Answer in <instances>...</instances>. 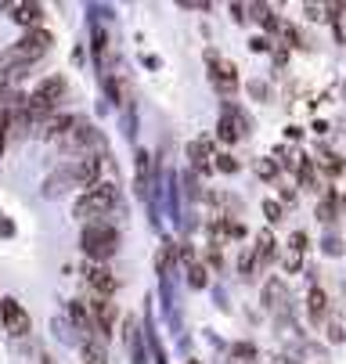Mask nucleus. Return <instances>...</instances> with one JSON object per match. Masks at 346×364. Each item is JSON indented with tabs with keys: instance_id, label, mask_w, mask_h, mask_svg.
Listing matches in <instances>:
<instances>
[{
	"instance_id": "393cba45",
	"label": "nucleus",
	"mask_w": 346,
	"mask_h": 364,
	"mask_svg": "<svg viewBox=\"0 0 346 364\" xmlns=\"http://www.w3.org/2000/svg\"><path fill=\"white\" fill-rule=\"evenodd\" d=\"M40 364H51V360H47V357H43V360H40Z\"/></svg>"
},
{
	"instance_id": "aec40b11",
	"label": "nucleus",
	"mask_w": 346,
	"mask_h": 364,
	"mask_svg": "<svg viewBox=\"0 0 346 364\" xmlns=\"http://www.w3.org/2000/svg\"><path fill=\"white\" fill-rule=\"evenodd\" d=\"M191 155H195V163H202L206 155H210V141H195L191 144Z\"/></svg>"
},
{
	"instance_id": "412c9836",
	"label": "nucleus",
	"mask_w": 346,
	"mask_h": 364,
	"mask_svg": "<svg viewBox=\"0 0 346 364\" xmlns=\"http://www.w3.org/2000/svg\"><path fill=\"white\" fill-rule=\"evenodd\" d=\"M264 213H267L271 224H278V220H281V205H278V202H264Z\"/></svg>"
},
{
	"instance_id": "f8f14e48",
	"label": "nucleus",
	"mask_w": 346,
	"mask_h": 364,
	"mask_svg": "<svg viewBox=\"0 0 346 364\" xmlns=\"http://www.w3.org/2000/svg\"><path fill=\"white\" fill-rule=\"evenodd\" d=\"M8 11H11V18L18 22V26H36V22H43V8L40 4H4Z\"/></svg>"
},
{
	"instance_id": "0eeeda50",
	"label": "nucleus",
	"mask_w": 346,
	"mask_h": 364,
	"mask_svg": "<svg viewBox=\"0 0 346 364\" xmlns=\"http://www.w3.org/2000/svg\"><path fill=\"white\" fill-rule=\"evenodd\" d=\"M87 285L102 296V299H109V296L119 289V278H116L105 264H90V267H87Z\"/></svg>"
},
{
	"instance_id": "423d86ee",
	"label": "nucleus",
	"mask_w": 346,
	"mask_h": 364,
	"mask_svg": "<svg viewBox=\"0 0 346 364\" xmlns=\"http://www.w3.org/2000/svg\"><path fill=\"white\" fill-rule=\"evenodd\" d=\"M210 80H213V87L224 90V94H234V90H238V73H234V65L224 62V58H217L213 50H210Z\"/></svg>"
},
{
	"instance_id": "4468645a",
	"label": "nucleus",
	"mask_w": 346,
	"mask_h": 364,
	"mask_svg": "<svg viewBox=\"0 0 346 364\" xmlns=\"http://www.w3.org/2000/svg\"><path fill=\"white\" fill-rule=\"evenodd\" d=\"M69 318H72L83 332H97V328H94V318H90V310H87L83 303H69Z\"/></svg>"
},
{
	"instance_id": "4be33fe9",
	"label": "nucleus",
	"mask_w": 346,
	"mask_h": 364,
	"mask_svg": "<svg viewBox=\"0 0 346 364\" xmlns=\"http://www.w3.org/2000/svg\"><path fill=\"white\" fill-rule=\"evenodd\" d=\"M191 285H195V289L206 285V271H202V267H191Z\"/></svg>"
},
{
	"instance_id": "2eb2a0df",
	"label": "nucleus",
	"mask_w": 346,
	"mask_h": 364,
	"mask_svg": "<svg viewBox=\"0 0 346 364\" xmlns=\"http://www.w3.org/2000/svg\"><path fill=\"white\" fill-rule=\"evenodd\" d=\"M325 303H328L325 292H321V289H310V296H307V310H310V318H314V321L325 318Z\"/></svg>"
},
{
	"instance_id": "9b49d317",
	"label": "nucleus",
	"mask_w": 346,
	"mask_h": 364,
	"mask_svg": "<svg viewBox=\"0 0 346 364\" xmlns=\"http://www.w3.org/2000/svg\"><path fill=\"white\" fill-rule=\"evenodd\" d=\"M90 318H94V328H97V332L109 336V328H112V321H116V306H112L109 299L97 296V299L90 303Z\"/></svg>"
},
{
	"instance_id": "f03ea898",
	"label": "nucleus",
	"mask_w": 346,
	"mask_h": 364,
	"mask_svg": "<svg viewBox=\"0 0 346 364\" xmlns=\"http://www.w3.org/2000/svg\"><path fill=\"white\" fill-rule=\"evenodd\" d=\"M51 43H55V36L47 33V29H29L15 47L4 50V65H29V62L43 58L47 50H51Z\"/></svg>"
},
{
	"instance_id": "f257e3e1",
	"label": "nucleus",
	"mask_w": 346,
	"mask_h": 364,
	"mask_svg": "<svg viewBox=\"0 0 346 364\" xmlns=\"http://www.w3.org/2000/svg\"><path fill=\"white\" fill-rule=\"evenodd\" d=\"M62 97H65V80H62V76L43 80V83L33 90V97H26V116H29V119H40V123L51 119Z\"/></svg>"
},
{
	"instance_id": "dca6fc26",
	"label": "nucleus",
	"mask_w": 346,
	"mask_h": 364,
	"mask_svg": "<svg viewBox=\"0 0 346 364\" xmlns=\"http://www.w3.org/2000/svg\"><path fill=\"white\" fill-rule=\"evenodd\" d=\"M83 360H87V364H109V353H105L102 343H87V346H83Z\"/></svg>"
},
{
	"instance_id": "9d476101",
	"label": "nucleus",
	"mask_w": 346,
	"mask_h": 364,
	"mask_svg": "<svg viewBox=\"0 0 346 364\" xmlns=\"http://www.w3.org/2000/svg\"><path fill=\"white\" fill-rule=\"evenodd\" d=\"M72 127H76V116L55 112L51 119H43V123H40V137H47V141H62V137H65Z\"/></svg>"
},
{
	"instance_id": "6ab92c4d",
	"label": "nucleus",
	"mask_w": 346,
	"mask_h": 364,
	"mask_svg": "<svg viewBox=\"0 0 346 364\" xmlns=\"http://www.w3.org/2000/svg\"><path fill=\"white\" fill-rule=\"evenodd\" d=\"M256 173H260V177H264V181H271V177H274V173H278V166H274V163H271V159H260V163H256Z\"/></svg>"
},
{
	"instance_id": "ddd939ff",
	"label": "nucleus",
	"mask_w": 346,
	"mask_h": 364,
	"mask_svg": "<svg viewBox=\"0 0 346 364\" xmlns=\"http://www.w3.org/2000/svg\"><path fill=\"white\" fill-rule=\"evenodd\" d=\"M242 130H245V123H242L234 112H224V119L217 123V137H220V141H227V144H231V141H238V137H242Z\"/></svg>"
},
{
	"instance_id": "7ed1b4c3",
	"label": "nucleus",
	"mask_w": 346,
	"mask_h": 364,
	"mask_svg": "<svg viewBox=\"0 0 346 364\" xmlns=\"http://www.w3.org/2000/svg\"><path fill=\"white\" fill-rule=\"evenodd\" d=\"M119 202V188L112 181H97L76 198V217H102Z\"/></svg>"
},
{
	"instance_id": "a211bd4d",
	"label": "nucleus",
	"mask_w": 346,
	"mask_h": 364,
	"mask_svg": "<svg viewBox=\"0 0 346 364\" xmlns=\"http://www.w3.org/2000/svg\"><path fill=\"white\" fill-rule=\"evenodd\" d=\"M213 159H217V170H224V173H234V170H238V163H234V155H227V151L213 155Z\"/></svg>"
},
{
	"instance_id": "6e6552de",
	"label": "nucleus",
	"mask_w": 346,
	"mask_h": 364,
	"mask_svg": "<svg viewBox=\"0 0 346 364\" xmlns=\"http://www.w3.org/2000/svg\"><path fill=\"white\" fill-rule=\"evenodd\" d=\"M0 314H4V325L11 336H29V314L15 303V299H4L0 303Z\"/></svg>"
},
{
	"instance_id": "1a4fd4ad",
	"label": "nucleus",
	"mask_w": 346,
	"mask_h": 364,
	"mask_svg": "<svg viewBox=\"0 0 346 364\" xmlns=\"http://www.w3.org/2000/svg\"><path fill=\"white\" fill-rule=\"evenodd\" d=\"M58 144H62V148H72V151L90 148V144H97V130H94L90 123H80V119H76V127H72V130H69V134H65Z\"/></svg>"
},
{
	"instance_id": "b1692460",
	"label": "nucleus",
	"mask_w": 346,
	"mask_h": 364,
	"mask_svg": "<svg viewBox=\"0 0 346 364\" xmlns=\"http://www.w3.org/2000/svg\"><path fill=\"white\" fill-rule=\"evenodd\" d=\"M4 144H8V130H0V155H4Z\"/></svg>"
},
{
	"instance_id": "f3484780",
	"label": "nucleus",
	"mask_w": 346,
	"mask_h": 364,
	"mask_svg": "<svg viewBox=\"0 0 346 364\" xmlns=\"http://www.w3.org/2000/svg\"><path fill=\"white\" fill-rule=\"evenodd\" d=\"M271 245H274V238H271V231H264V235H260V245H256L260 264H267V259H271Z\"/></svg>"
},
{
	"instance_id": "20e7f679",
	"label": "nucleus",
	"mask_w": 346,
	"mask_h": 364,
	"mask_svg": "<svg viewBox=\"0 0 346 364\" xmlns=\"http://www.w3.org/2000/svg\"><path fill=\"white\" fill-rule=\"evenodd\" d=\"M80 242H83V252L94 259V264H105V259L119 249V235L109 224H90Z\"/></svg>"
},
{
	"instance_id": "39448f33",
	"label": "nucleus",
	"mask_w": 346,
	"mask_h": 364,
	"mask_svg": "<svg viewBox=\"0 0 346 364\" xmlns=\"http://www.w3.org/2000/svg\"><path fill=\"white\" fill-rule=\"evenodd\" d=\"M65 177H69V184L87 191V188L97 184V177H102V159H97V155H80V159H72V166L65 170Z\"/></svg>"
},
{
	"instance_id": "a878e982",
	"label": "nucleus",
	"mask_w": 346,
	"mask_h": 364,
	"mask_svg": "<svg viewBox=\"0 0 346 364\" xmlns=\"http://www.w3.org/2000/svg\"><path fill=\"white\" fill-rule=\"evenodd\" d=\"M191 364H199V360H191Z\"/></svg>"
},
{
	"instance_id": "5701e85b",
	"label": "nucleus",
	"mask_w": 346,
	"mask_h": 364,
	"mask_svg": "<svg viewBox=\"0 0 346 364\" xmlns=\"http://www.w3.org/2000/svg\"><path fill=\"white\" fill-rule=\"evenodd\" d=\"M234 357H256V350H253L249 343H238V346H234Z\"/></svg>"
}]
</instances>
